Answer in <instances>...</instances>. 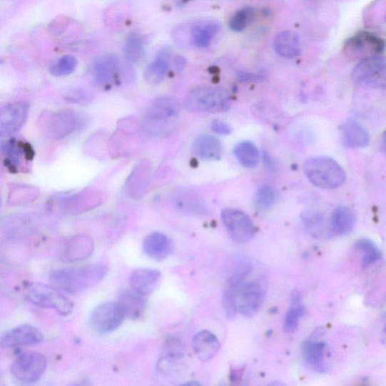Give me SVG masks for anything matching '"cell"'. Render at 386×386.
I'll use <instances>...</instances> for the list:
<instances>
[{
    "instance_id": "4fadbf2b",
    "label": "cell",
    "mask_w": 386,
    "mask_h": 386,
    "mask_svg": "<svg viewBox=\"0 0 386 386\" xmlns=\"http://www.w3.org/2000/svg\"><path fill=\"white\" fill-rule=\"evenodd\" d=\"M29 108V104L26 102L4 106L0 112V135L8 136L19 131L28 118Z\"/></svg>"
},
{
    "instance_id": "b9f144b4",
    "label": "cell",
    "mask_w": 386,
    "mask_h": 386,
    "mask_svg": "<svg viewBox=\"0 0 386 386\" xmlns=\"http://www.w3.org/2000/svg\"><path fill=\"white\" fill-rule=\"evenodd\" d=\"M66 99L73 103H86L91 100V97H88L86 93H84L83 91H76L73 93H70V94L68 95V97H66Z\"/></svg>"
},
{
    "instance_id": "484cf974",
    "label": "cell",
    "mask_w": 386,
    "mask_h": 386,
    "mask_svg": "<svg viewBox=\"0 0 386 386\" xmlns=\"http://www.w3.org/2000/svg\"><path fill=\"white\" fill-rule=\"evenodd\" d=\"M150 168L148 163L141 162L132 171L126 184V193L132 198L142 197L149 181Z\"/></svg>"
},
{
    "instance_id": "cb8c5ba5",
    "label": "cell",
    "mask_w": 386,
    "mask_h": 386,
    "mask_svg": "<svg viewBox=\"0 0 386 386\" xmlns=\"http://www.w3.org/2000/svg\"><path fill=\"white\" fill-rule=\"evenodd\" d=\"M342 143L348 148H365L369 145L370 134L362 125L354 121L345 122L342 127Z\"/></svg>"
},
{
    "instance_id": "8fae6325",
    "label": "cell",
    "mask_w": 386,
    "mask_h": 386,
    "mask_svg": "<svg viewBox=\"0 0 386 386\" xmlns=\"http://www.w3.org/2000/svg\"><path fill=\"white\" fill-rule=\"evenodd\" d=\"M41 121L44 134L49 138L54 140L68 137L72 134L78 125L75 113L70 110L44 114Z\"/></svg>"
},
{
    "instance_id": "60d3db41",
    "label": "cell",
    "mask_w": 386,
    "mask_h": 386,
    "mask_svg": "<svg viewBox=\"0 0 386 386\" xmlns=\"http://www.w3.org/2000/svg\"><path fill=\"white\" fill-rule=\"evenodd\" d=\"M211 129L220 136H228L232 132L231 127L224 121L220 119H215L211 123Z\"/></svg>"
},
{
    "instance_id": "ba28073f",
    "label": "cell",
    "mask_w": 386,
    "mask_h": 386,
    "mask_svg": "<svg viewBox=\"0 0 386 386\" xmlns=\"http://www.w3.org/2000/svg\"><path fill=\"white\" fill-rule=\"evenodd\" d=\"M47 367L46 357L38 352H26L18 357L11 365V374L17 380L34 383L41 379Z\"/></svg>"
},
{
    "instance_id": "1f68e13d",
    "label": "cell",
    "mask_w": 386,
    "mask_h": 386,
    "mask_svg": "<svg viewBox=\"0 0 386 386\" xmlns=\"http://www.w3.org/2000/svg\"><path fill=\"white\" fill-rule=\"evenodd\" d=\"M148 298L138 294L134 290L124 292L119 298L126 315L131 318H138L143 315Z\"/></svg>"
},
{
    "instance_id": "603a6c76",
    "label": "cell",
    "mask_w": 386,
    "mask_h": 386,
    "mask_svg": "<svg viewBox=\"0 0 386 386\" xmlns=\"http://www.w3.org/2000/svg\"><path fill=\"white\" fill-rule=\"evenodd\" d=\"M273 49L279 56L288 59H295L301 51L299 36L290 31L278 33L274 38Z\"/></svg>"
},
{
    "instance_id": "f6af8a7d",
    "label": "cell",
    "mask_w": 386,
    "mask_h": 386,
    "mask_svg": "<svg viewBox=\"0 0 386 386\" xmlns=\"http://www.w3.org/2000/svg\"><path fill=\"white\" fill-rule=\"evenodd\" d=\"M198 385L199 383L194 381L188 382H186L183 384V385Z\"/></svg>"
},
{
    "instance_id": "4dcf8cb0",
    "label": "cell",
    "mask_w": 386,
    "mask_h": 386,
    "mask_svg": "<svg viewBox=\"0 0 386 386\" xmlns=\"http://www.w3.org/2000/svg\"><path fill=\"white\" fill-rule=\"evenodd\" d=\"M185 355L183 343L177 337H170L167 340L161 360L158 362V368L167 369L171 364L181 360Z\"/></svg>"
},
{
    "instance_id": "6da1fadb",
    "label": "cell",
    "mask_w": 386,
    "mask_h": 386,
    "mask_svg": "<svg viewBox=\"0 0 386 386\" xmlns=\"http://www.w3.org/2000/svg\"><path fill=\"white\" fill-rule=\"evenodd\" d=\"M108 271V268L102 263L77 268L59 269L51 273L50 282L61 291L78 294L98 285Z\"/></svg>"
},
{
    "instance_id": "ab89813d",
    "label": "cell",
    "mask_w": 386,
    "mask_h": 386,
    "mask_svg": "<svg viewBox=\"0 0 386 386\" xmlns=\"http://www.w3.org/2000/svg\"><path fill=\"white\" fill-rule=\"evenodd\" d=\"M37 196V190L28 188V186H21V188L11 192L10 199L11 202H16V203L19 204L20 202L31 201L32 199H35Z\"/></svg>"
},
{
    "instance_id": "7dc6e473",
    "label": "cell",
    "mask_w": 386,
    "mask_h": 386,
    "mask_svg": "<svg viewBox=\"0 0 386 386\" xmlns=\"http://www.w3.org/2000/svg\"><path fill=\"white\" fill-rule=\"evenodd\" d=\"M216 1H226V0H216Z\"/></svg>"
},
{
    "instance_id": "d6986e66",
    "label": "cell",
    "mask_w": 386,
    "mask_h": 386,
    "mask_svg": "<svg viewBox=\"0 0 386 386\" xmlns=\"http://www.w3.org/2000/svg\"><path fill=\"white\" fill-rule=\"evenodd\" d=\"M161 271L149 268H139L133 272L129 278L131 290L148 298L161 282Z\"/></svg>"
},
{
    "instance_id": "d6a6232c",
    "label": "cell",
    "mask_w": 386,
    "mask_h": 386,
    "mask_svg": "<svg viewBox=\"0 0 386 386\" xmlns=\"http://www.w3.org/2000/svg\"><path fill=\"white\" fill-rule=\"evenodd\" d=\"M305 309L302 304L301 296L298 291L293 293L291 305L286 313L284 322L285 332H294L297 330L300 318L305 315Z\"/></svg>"
},
{
    "instance_id": "bcb514c9",
    "label": "cell",
    "mask_w": 386,
    "mask_h": 386,
    "mask_svg": "<svg viewBox=\"0 0 386 386\" xmlns=\"http://www.w3.org/2000/svg\"><path fill=\"white\" fill-rule=\"evenodd\" d=\"M384 141H385V146H386V131L385 132V135H384Z\"/></svg>"
},
{
    "instance_id": "d4e9b609",
    "label": "cell",
    "mask_w": 386,
    "mask_h": 386,
    "mask_svg": "<svg viewBox=\"0 0 386 386\" xmlns=\"http://www.w3.org/2000/svg\"><path fill=\"white\" fill-rule=\"evenodd\" d=\"M94 248V243L89 236L76 235L66 244L64 257L71 262L83 260L92 255Z\"/></svg>"
},
{
    "instance_id": "3957f363",
    "label": "cell",
    "mask_w": 386,
    "mask_h": 386,
    "mask_svg": "<svg viewBox=\"0 0 386 386\" xmlns=\"http://www.w3.org/2000/svg\"><path fill=\"white\" fill-rule=\"evenodd\" d=\"M303 171L306 178L319 189L339 188L346 179L342 166L335 159L326 156L308 159L304 163Z\"/></svg>"
},
{
    "instance_id": "836d02e7",
    "label": "cell",
    "mask_w": 386,
    "mask_h": 386,
    "mask_svg": "<svg viewBox=\"0 0 386 386\" xmlns=\"http://www.w3.org/2000/svg\"><path fill=\"white\" fill-rule=\"evenodd\" d=\"M233 153L238 161L245 168H255L259 163V151L255 144L252 142L243 141L238 143Z\"/></svg>"
},
{
    "instance_id": "e0dca14e",
    "label": "cell",
    "mask_w": 386,
    "mask_h": 386,
    "mask_svg": "<svg viewBox=\"0 0 386 386\" xmlns=\"http://www.w3.org/2000/svg\"><path fill=\"white\" fill-rule=\"evenodd\" d=\"M121 62L114 55H104L93 64L92 76L96 84L100 86L111 85L116 78Z\"/></svg>"
},
{
    "instance_id": "ee69618b",
    "label": "cell",
    "mask_w": 386,
    "mask_h": 386,
    "mask_svg": "<svg viewBox=\"0 0 386 386\" xmlns=\"http://www.w3.org/2000/svg\"><path fill=\"white\" fill-rule=\"evenodd\" d=\"M382 342L386 347V328L383 332L382 337Z\"/></svg>"
},
{
    "instance_id": "5bb4252c",
    "label": "cell",
    "mask_w": 386,
    "mask_h": 386,
    "mask_svg": "<svg viewBox=\"0 0 386 386\" xmlns=\"http://www.w3.org/2000/svg\"><path fill=\"white\" fill-rule=\"evenodd\" d=\"M44 335L41 330L31 325H23L7 331L2 337L1 346L5 349H17L41 343Z\"/></svg>"
},
{
    "instance_id": "52a82bcc",
    "label": "cell",
    "mask_w": 386,
    "mask_h": 386,
    "mask_svg": "<svg viewBox=\"0 0 386 386\" xmlns=\"http://www.w3.org/2000/svg\"><path fill=\"white\" fill-rule=\"evenodd\" d=\"M385 44L379 36L360 31L349 38L344 44V52L351 59L362 60L367 57L382 55Z\"/></svg>"
},
{
    "instance_id": "ffe728a7",
    "label": "cell",
    "mask_w": 386,
    "mask_h": 386,
    "mask_svg": "<svg viewBox=\"0 0 386 386\" xmlns=\"http://www.w3.org/2000/svg\"><path fill=\"white\" fill-rule=\"evenodd\" d=\"M193 350L199 360L208 362L212 360L220 349L218 338L208 330H202L193 340Z\"/></svg>"
},
{
    "instance_id": "7c38bea8",
    "label": "cell",
    "mask_w": 386,
    "mask_h": 386,
    "mask_svg": "<svg viewBox=\"0 0 386 386\" xmlns=\"http://www.w3.org/2000/svg\"><path fill=\"white\" fill-rule=\"evenodd\" d=\"M266 295L265 284L262 280L245 283L238 295V312L246 318L254 316L260 309Z\"/></svg>"
},
{
    "instance_id": "5b68a950",
    "label": "cell",
    "mask_w": 386,
    "mask_h": 386,
    "mask_svg": "<svg viewBox=\"0 0 386 386\" xmlns=\"http://www.w3.org/2000/svg\"><path fill=\"white\" fill-rule=\"evenodd\" d=\"M24 297L39 308L56 310L61 315H69L73 310V303L54 286L41 283L26 284Z\"/></svg>"
},
{
    "instance_id": "7402d4cb",
    "label": "cell",
    "mask_w": 386,
    "mask_h": 386,
    "mask_svg": "<svg viewBox=\"0 0 386 386\" xmlns=\"http://www.w3.org/2000/svg\"><path fill=\"white\" fill-rule=\"evenodd\" d=\"M192 153L203 161H218L223 154V146L218 138L203 135L195 139Z\"/></svg>"
},
{
    "instance_id": "ac0fdd59",
    "label": "cell",
    "mask_w": 386,
    "mask_h": 386,
    "mask_svg": "<svg viewBox=\"0 0 386 386\" xmlns=\"http://www.w3.org/2000/svg\"><path fill=\"white\" fill-rule=\"evenodd\" d=\"M220 31V24L214 20L198 21L192 24L189 32L190 44L198 49L208 48Z\"/></svg>"
},
{
    "instance_id": "8d00e7d4",
    "label": "cell",
    "mask_w": 386,
    "mask_h": 386,
    "mask_svg": "<svg viewBox=\"0 0 386 386\" xmlns=\"http://www.w3.org/2000/svg\"><path fill=\"white\" fill-rule=\"evenodd\" d=\"M126 59L131 63H138L144 56V46L141 38L136 34H130L124 45Z\"/></svg>"
},
{
    "instance_id": "7bdbcfd3",
    "label": "cell",
    "mask_w": 386,
    "mask_h": 386,
    "mask_svg": "<svg viewBox=\"0 0 386 386\" xmlns=\"http://www.w3.org/2000/svg\"><path fill=\"white\" fill-rule=\"evenodd\" d=\"M238 78L239 81L245 83H250V82H259L261 81L263 79V77L259 75H255L251 73H239L238 76Z\"/></svg>"
},
{
    "instance_id": "30bf717a",
    "label": "cell",
    "mask_w": 386,
    "mask_h": 386,
    "mask_svg": "<svg viewBox=\"0 0 386 386\" xmlns=\"http://www.w3.org/2000/svg\"><path fill=\"white\" fill-rule=\"evenodd\" d=\"M221 218L235 242L247 243L255 237V226L245 212L235 208H225L221 212Z\"/></svg>"
},
{
    "instance_id": "f546056e",
    "label": "cell",
    "mask_w": 386,
    "mask_h": 386,
    "mask_svg": "<svg viewBox=\"0 0 386 386\" xmlns=\"http://www.w3.org/2000/svg\"><path fill=\"white\" fill-rule=\"evenodd\" d=\"M301 220L304 228L313 236L322 238L325 236L330 226L327 225L323 213L313 209L305 210L302 213Z\"/></svg>"
},
{
    "instance_id": "277c9868",
    "label": "cell",
    "mask_w": 386,
    "mask_h": 386,
    "mask_svg": "<svg viewBox=\"0 0 386 386\" xmlns=\"http://www.w3.org/2000/svg\"><path fill=\"white\" fill-rule=\"evenodd\" d=\"M232 98L223 88L199 87L192 90L184 100L186 111L198 113H216L229 111Z\"/></svg>"
},
{
    "instance_id": "f1b7e54d",
    "label": "cell",
    "mask_w": 386,
    "mask_h": 386,
    "mask_svg": "<svg viewBox=\"0 0 386 386\" xmlns=\"http://www.w3.org/2000/svg\"><path fill=\"white\" fill-rule=\"evenodd\" d=\"M171 53L163 51L153 61L144 71V78L151 85L161 83L170 69Z\"/></svg>"
},
{
    "instance_id": "4316f807",
    "label": "cell",
    "mask_w": 386,
    "mask_h": 386,
    "mask_svg": "<svg viewBox=\"0 0 386 386\" xmlns=\"http://www.w3.org/2000/svg\"><path fill=\"white\" fill-rule=\"evenodd\" d=\"M356 214L353 209L340 206L332 211L330 220V230L338 235L348 234L355 228Z\"/></svg>"
},
{
    "instance_id": "7a4b0ae2",
    "label": "cell",
    "mask_w": 386,
    "mask_h": 386,
    "mask_svg": "<svg viewBox=\"0 0 386 386\" xmlns=\"http://www.w3.org/2000/svg\"><path fill=\"white\" fill-rule=\"evenodd\" d=\"M180 113V103L175 97H159L146 111L143 128L151 136H167L176 128Z\"/></svg>"
},
{
    "instance_id": "83f0119b",
    "label": "cell",
    "mask_w": 386,
    "mask_h": 386,
    "mask_svg": "<svg viewBox=\"0 0 386 386\" xmlns=\"http://www.w3.org/2000/svg\"><path fill=\"white\" fill-rule=\"evenodd\" d=\"M326 344L320 340H308L303 345L302 352L305 362L318 372L324 370Z\"/></svg>"
},
{
    "instance_id": "44dd1931",
    "label": "cell",
    "mask_w": 386,
    "mask_h": 386,
    "mask_svg": "<svg viewBox=\"0 0 386 386\" xmlns=\"http://www.w3.org/2000/svg\"><path fill=\"white\" fill-rule=\"evenodd\" d=\"M143 249L146 255L156 261L167 259L173 251L171 239L161 233H153L146 236L143 243Z\"/></svg>"
},
{
    "instance_id": "f35d334b",
    "label": "cell",
    "mask_w": 386,
    "mask_h": 386,
    "mask_svg": "<svg viewBox=\"0 0 386 386\" xmlns=\"http://www.w3.org/2000/svg\"><path fill=\"white\" fill-rule=\"evenodd\" d=\"M356 247L365 252L363 265L365 268L375 264L381 258V252L375 244L367 238L359 239L356 243Z\"/></svg>"
},
{
    "instance_id": "74e56055",
    "label": "cell",
    "mask_w": 386,
    "mask_h": 386,
    "mask_svg": "<svg viewBox=\"0 0 386 386\" xmlns=\"http://www.w3.org/2000/svg\"><path fill=\"white\" fill-rule=\"evenodd\" d=\"M78 65L76 59L72 56H64L53 63L49 68L52 76L60 77L73 73Z\"/></svg>"
},
{
    "instance_id": "9a60e30c",
    "label": "cell",
    "mask_w": 386,
    "mask_h": 386,
    "mask_svg": "<svg viewBox=\"0 0 386 386\" xmlns=\"http://www.w3.org/2000/svg\"><path fill=\"white\" fill-rule=\"evenodd\" d=\"M4 164L11 172H17L21 167L23 161H31L34 152L28 143L15 138L10 139L2 144Z\"/></svg>"
},
{
    "instance_id": "8992f818",
    "label": "cell",
    "mask_w": 386,
    "mask_h": 386,
    "mask_svg": "<svg viewBox=\"0 0 386 386\" xmlns=\"http://www.w3.org/2000/svg\"><path fill=\"white\" fill-rule=\"evenodd\" d=\"M127 317L123 306L118 302H106L97 306L90 315V325L101 334H108L122 325Z\"/></svg>"
},
{
    "instance_id": "d590c367",
    "label": "cell",
    "mask_w": 386,
    "mask_h": 386,
    "mask_svg": "<svg viewBox=\"0 0 386 386\" xmlns=\"http://www.w3.org/2000/svg\"><path fill=\"white\" fill-rule=\"evenodd\" d=\"M255 17L254 8L245 6L238 9L230 20V29L234 32H242L255 21Z\"/></svg>"
},
{
    "instance_id": "e575fe53",
    "label": "cell",
    "mask_w": 386,
    "mask_h": 386,
    "mask_svg": "<svg viewBox=\"0 0 386 386\" xmlns=\"http://www.w3.org/2000/svg\"><path fill=\"white\" fill-rule=\"evenodd\" d=\"M278 199V191L274 186L268 184L263 185L258 190L254 198L255 208L260 212L272 209Z\"/></svg>"
},
{
    "instance_id": "9c48e42d",
    "label": "cell",
    "mask_w": 386,
    "mask_h": 386,
    "mask_svg": "<svg viewBox=\"0 0 386 386\" xmlns=\"http://www.w3.org/2000/svg\"><path fill=\"white\" fill-rule=\"evenodd\" d=\"M358 84L380 87L386 83V57L377 55L358 62L352 72Z\"/></svg>"
},
{
    "instance_id": "2e32d148",
    "label": "cell",
    "mask_w": 386,
    "mask_h": 386,
    "mask_svg": "<svg viewBox=\"0 0 386 386\" xmlns=\"http://www.w3.org/2000/svg\"><path fill=\"white\" fill-rule=\"evenodd\" d=\"M171 201L175 207L184 214L201 218L209 214L203 199L193 191L178 190L171 195Z\"/></svg>"
}]
</instances>
